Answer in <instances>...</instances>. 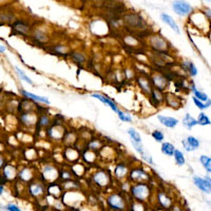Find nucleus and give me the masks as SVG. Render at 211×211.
Segmentation results:
<instances>
[{"label": "nucleus", "mask_w": 211, "mask_h": 211, "mask_svg": "<svg viewBox=\"0 0 211 211\" xmlns=\"http://www.w3.org/2000/svg\"><path fill=\"white\" fill-rule=\"evenodd\" d=\"M35 37L37 38L38 40H40V41H45L47 40V37H45V35L42 32H40V31H37L35 33Z\"/></svg>", "instance_id": "32"}, {"label": "nucleus", "mask_w": 211, "mask_h": 211, "mask_svg": "<svg viewBox=\"0 0 211 211\" xmlns=\"http://www.w3.org/2000/svg\"><path fill=\"white\" fill-rule=\"evenodd\" d=\"M20 92H21V93H22L23 95L25 96V97H29V98H31V99L37 100V101L45 102V104H50L49 99H48L47 97H42V96H37V95H35V94H33V93H29V92H27V91H23V90H21Z\"/></svg>", "instance_id": "14"}, {"label": "nucleus", "mask_w": 211, "mask_h": 211, "mask_svg": "<svg viewBox=\"0 0 211 211\" xmlns=\"http://www.w3.org/2000/svg\"><path fill=\"white\" fill-rule=\"evenodd\" d=\"M152 136H153V138L156 142H162V140L164 139V134L160 131H154L153 133H152Z\"/></svg>", "instance_id": "28"}, {"label": "nucleus", "mask_w": 211, "mask_h": 211, "mask_svg": "<svg viewBox=\"0 0 211 211\" xmlns=\"http://www.w3.org/2000/svg\"><path fill=\"white\" fill-rule=\"evenodd\" d=\"M153 82L155 84V87L157 88L158 90H164V88L166 87V84H167V79L162 75H157V76H154L153 77Z\"/></svg>", "instance_id": "13"}, {"label": "nucleus", "mask_w": 211, "mask_h": 211, "mask_svg": "<svg viewBox=\"0 0 211 211\" xmlns=\"http://www.w3.org/2000/svg\"><path fill=\"white\" fill-rule=\"evenodd\" d=\"M174 150H175V148H174L173 145L170 144V142H164V144L162 145V152L164 154H166V155H168V156L173 155Z\"/></svg>", "instance_id": "16"}, {"label": "nucleus", "mask_w": 211, "mask_h": 211, "mask_svg": "<svg viewBox=\"0 0 211 211\" xmlns=\"http://www.w3.org/2000/svg\"><path fill=\"white\" fill-rule=\"evenodd\" d=\"M131 142H132V145L134 146V148H135V150L137 152H139L140 154L144 152V150H142V144H140L139 142H135V140H133L132 139L131 140Z\"/></svg>", "instance_id": "29"}, {"label": "nucleus", "mask_w": 211, "mask_h": 211, "mask_svg": "<svg viewBox=\"0 0 211 211\" xmlns=\"http://www.w3.org/2000/svg\"><path fill=\"white\" fill-rule=\"evenodd\" d=\"M30 192H31L32 195H37V194L41 193L42 188L39 184H32L30 187Z\"/></svg>", "instance_id": "19"}, {"label": "nucleus", "mask_w": 211, "mask_h": 211, "mask_svg": "<svg viewBox=\"0 0 211 211\" xmlns=\"http://www.w3.org/2000/svg\"><path fill=\"white\" fill-rule=\"evenodd\" d=\"M193 101H194V104H196V107L198 108V109H201V110H204V109H207V107H206V104H204L202 101H200V100L198 99L196 97H193Z\"/></svg>", "instance_id": "30"}, {"label": "nucleus", "mask_w": 211, "mask_h": 211, "mask_svg": "<svg viewBox=\"0 0 211 211\" xmlns=\"http://www.w3.org/2000/svg\"><path fill=\"white\" fill-rule=\"evenodd\" d=\"M130 177L133 180H135V182L142 183L145 180L149 178V176H148V174H147L144 170H142V169H135V170H133V171L131 172Z\"/></svg>", "instance_id": "6"}, {"label": "nucleus", "mask_w": 211, "mask_h": 211, "mask_svg": "<svg viewBox=\"0 0 211 211\" xmlns=\"http://www.w3.org/2000/svg\"><path fill=\"white\" fill-rule=\"evenodd\" d=\"M5 51V48L4 47H1V45H0V52H4Z\"/></svg>", "instance_id": "38"}, {"label": "nucleus", "mask_w": 211, "mask_h": 211, "mask_svg": "<svg viewBox=\"0 0 211 211\" xmlns=\"http://www.w3.org/2000/svg\"><path fill=\"white\" fill-rule=\"evenodd\" d=\"M151 45H152V47L155 48V49L160 52H164V50L167 49L166 42L160 37H154L153 39L151 40Z\"/></svg>", "instance_id": "9"}, {"label": "nucleus", "mask_w": 211, "mask_h": 211, "mask_svg": "<svg viewBox=\"0 0 211 211\" xmlns=\"http://www.w3.org/2000/svg\"><path fill=\"white\" fill-rule=\"evenodd\" d=\"M185 66L187 67V70H188V72L191 76H195L198 74V70H196V68L194 67L192 62H185Z\"/></svg>", "instance_id": "25"}, {"label": "nucleus", "mask_w": 211, "mask_h": 211, "mask_svg": "<svg viewBox=\"0 0 211 211\" xmlns=\"http://www.w3.org/2000/svg\"><path fill=\"white\" fill-rule=\"evenodd\" d=\"M183 125H184L186 128H188V129H191L192 127L198 125V120L194 119L192 116H190V114H186L184 119H183Z\"/></svg>", "instance_id": "15"}, {"label": "nucleus", "mask_w": 211, "mask_h": 211, "mask_svg": "<svg viewBox=\"0 0 211 211\" xmlns=\"http://www.w3.org/2000/svg\"><path fill=\"white\" fill-rule=\"evenodd\" d=\"M128 133H129V135L131 136V138H132L133 140H135V142H142V139H140L139 133H138L137 131H135V130H134L133 128H130V129L128 130Z\"/></svg>", "instance_id": "20"}, {"label": "nucleus", "mask_w": 211, "mask_h": 211, "mask_svg": "<svg viewBox=\"0 0 211 211\" xmlns=\"http://www.w3.org/2000/svg\"><path fill=\"white\" fill-rule=\"evenodd\" d=\"M183 145H184V147H185V149L187 150V151H193V148H192L190 145H189V142H187V140H183Z\"/></svg>", "instance_id": "35"}, {"label": "nucleus", "mask_w": 211, "mask_h": 211, "mask_svg": "<svg viewBox=\"0 0 211 211\" xmlns=\"http://www.w3.org/2000/svg\"><path fill=\"white\" fill-rule=\"evenodd\" d=\"M186 140L189 142V145H190V146H191L194 150L200 147V142H198V139H196V138L193 137V136H188Z\"/></svg>", "instance_id": "23"}, {"label": "nucleus", "mask_w": 211, "mask_h": 211, "mask_svg": "<svg viewBox=\"0 0 211 211\" xmlns=\"http://www.w3.org/2000/svg\"><path fill=\"white\" fill-rule=\"evenodd\" d=\"M157 118H158V120H160V122L164 125V126L168 127V128H174V127L178 124V120L176 119V118H173V117H168V116L158 115Z\"/></svg>", "instance_id": "8"}, {"label": "nucleus", "mask_w": 211, "mask_h": 211, "mask_svg": "<svg viewBox=\"0 0 211 211\" xmlns=\"http://www.w3.org/2000/svg\"><path fill=\"white\" fill-rule=\"evenodd\" d=\"M108 204L111 208L116 209V210H120V209L125 208V202L124 198L118 194H114V195L110 196L108 198Z\"/></svg>", "instance_id": "4"}, {"label": "nucleus", "mask_w": 211, "mask_h": 211, "mask_svg": "<svg viewBox=\"0 0 211 211\" xmlns=\"http://www.w3.org/2000/svg\"><path fill=\"white\" fill-rule=\"evenodd\" d=\"M142 158H144L145 160H147V162L149 163V164H152V158H151V156L149 155V154H146L145 152H142Z\"/></svg>", "instance_id": "34"}, {"label": "nucleus", "mask_w": 211, "mask_h": 211, "mask_svg": "<svg viewBox=\"0 0 211 211\" xmlns=\"http://www.w3.org/2000/svg\"><path fill=\"white\" fill-rule=\"evenodd\" d=\"M94 180H95L96 184H98L99 186H104L107 185L109 182V177L104 172H98L96 173V175L94 176Z\"/></svg>", "instance_id": "11"}, {"label": "nucleus", "mask_w": 211, "mask_h": 211, "mask_svg": "<svg viewBox=\"0 0 211 211\" xmlns=\"http://www.w3.org/2000/svg\"><path fill=\"white\" fill-rule=\"evenodd\" d=\"M117 113H118V117H119L120 120H122V122H132V118L127 113H124V112H122V111H117Z\"/></svg>", "instance_id": "27"}, {"label": "nucleus", "mask_w": 211, "mask_h": 211, "mask_svg": "<svg viewBox=\"0 0 211 211\" xmlns=\"http://www.w3.org/2000/svg\"><path fill=\"white\" fill-rule=\"evenodd\" d=\"M72 58H73L74 60H76L77 62H84V55H81V54H78V53H74L73 55H72Z\"/></svg>", "instance_id": "31"}, {"label": "nucleus", "mask_w": 211, "mask_h": 211, "mask_svg": "<svg viewBox=\"0 0 211 211\" xmlns=\"http://www.w3.org/2000/svg\"><path fill=\"white\" fill-rule=\"evenodd\" d=\"M193 92H194V95H195V97L196 98H198L200 100H208L209 98H208V96L206 95L205 93H203V92H200V91H198V90H193Z\"/></svg>", "instance_id": "26"}, {"label": "nucleus", "mask_w": 211, "mask_h": 211, "mask_svg": "<svg viewBox=\"0 0 211 211\" xmlns=\"http://www.w3.org/2000/svg\"><path fill=\"white\" fill-rule=\"evenodd\" d=\"M13 29L20 34H27L28 32H29V27H28L23 21H20V20L19 21H16V22L14 23Z\"/></svg>", "instance_id": "12"}, {"label": "nucleus", "mask_w": 211, "mask_h": 211, "mask_svg": "<svg viewBox=\"0 0 211 211\" xmlns=\"http://www.w3.org/2000/svg\"><path fill=\"white\" fill-rule=\"evenodd\" d=\"M172 7H173L174 12L180 16H186L188 15L190 12H192V7L189 3L185 2L183 0H175L172 3Z\"/></svg>", "instance_id": "1"}, {"label": "nucleus", "mask_w": 211, "mask_h": 211, "mask_svg": "<svg viewBox=\"0 0 211 211\" xmlns=\"http://www.w3.org/2000/svg\"><path fill=\"white\" fill-rule=\"evenodd\" d=\"M160 18H162V20L164 21L165 23H167V25H169V27L171 28L172 30H173L175 33L180 34V28H178V25H176V22L173 20V18L171 17V16L167 15V14H162L160 15Z\"/></svg>", "instance_id": "7"}, {"label": "nucleus", "mask_w": 211, "mask_h": 211, "mask_svg": "<svg viewBox=\"0 0 211 211\" xmlns=\"http://www.w3.org/2000/svg\"><path fill=\"white\" fill-rule=\"evenodd\" d=\"M126 21L129 23L131 27H136V28H142L145 25L144 20L142 19V17L135 14H131V15L126 16Z\"/></svg>", "instance_id": "5"}, {"label": "nucleus", "mask_w": 211, "mask_h": 211, "mask_svg": "<svg viewBox=\"0 0 211 211\" xmlns=\"http://www.w3.org/2000/svg\"><path fill=\"white\" fill-rule=\"evenodd\" d=\"M174 154V158H175V162L176 164L178 165V166H183V165H185V157H184V154L182 153L180 151H178V150H174L173 152Z\"/></svg>", "instance_id": "18"}, {"label": "nucleus", "mask_w": 211, "mask_h": 211, "mask_svg": "<svg viewBox=\"0 0 211 211\" xmlns=\"http://www.w3.org/2000/svg\"><path fill=\"white\" fill-rule=\"evenodd\" d=\"M92 97L94 98H97V99H99L101 102H104V104H108V106H110V108H111L112 110H113L114 112H117V107H116V104H114L113 101H112L111 99H109L108 97H104V96L102 95H99V94H92Z\"/></svg>", "instance_id": "10"}, {"label": "nucleus", "mask_w": 211, "mask_h": 211, "mask_svg": "<svg viewBox=\"0 0 211 211\" xmlns=\"http://www.w3.org/2000/svg\"><path fill=\"white\" fill-rule=\"evenodd\" d=\"M132 193L136 198V200L145 201L147 200V198L149 195V188L144 183H139V184H137L132 188Z\"/></svg>", "instance_id": "2"}, {"label": "nucleus", "mask_w": 211, "mask_h": 211, "mask_svg": "<svg viewBox=\"0 0 211 211\" xmlns=\"http://www.w3.org/2000/svg\"><path fill=\"white\" fill-rule=\"evenodd\" d=\"M194 184H195L196 187L202 190L203 192H206V193H210V189H211V183H210V178H201L198 177V176H194L193 177Z\"/></svg>", "instance_id": "3"}, {"label": "nucleus", "mask_w": 211, "mask_h": 211, "mask_svg": "<svg viewBox=\"0 0 211 211\" xmlns=\"http://www.w3.org/2000/svg\"><path fill=\"white\" fill-rule=\"evenodd\" d=\"M126 172H127V168L124 166V165H118V166L116 167L115 174H116V176H118V177H122V176H125Z\"/></svg>", "instance_id": "21"}, {"label": "nucleus", "mask_w": 211, "mask_h": 211, "mask_svg": "<svg viewBox=\"0 0 211 211\" xmlns=\"http://www.w3.org/2000/svg\"><path fill=\"white\" fill-rule=\"evenodd\" d=\"M158 201H160V205H162L163 207H165V208H169V207L171 206V203H172L171 200L163 193H160V195H158Z\"/></svg>", "instance_id": "17"}, {"label": "nucleus", "mask_w": 211, "mask_h": 211, "mask_svg": "<svg viewBox=\"0 0 211 211\" xmlns=\"http://www.w3.org/2000/svg\"><path fill=\"white\" fill-rule=\"evenodd\" d=\"M198 124L202 125V126H206V125H210V119L207 117V115H205V113H201L198 115Z\"/></svg>", "instance_id": "22"}, {"label": "nucleus", "mask_w": 211, "mask_h": 211, "mask_svg": "<svg viewBox=\"0 0 211 211\" xmlns=\"http://www.w3.org/2000/svg\"><path fill=\"white\" fill-rule=\"evenodd\" d=\"M2 193H3V187L0 186V195H2Z\"/></svg>", "instance_id": "37"}, {"label": "nucleus", "mask_w": 211, "mask_h": 211, "mask_svg": "<svg viewBox=\"0 0 211 211\" xmlns=\"http://www.w3.org/2000/svg\"><path fill=\"white\" fill-rule=\"evenodd\" d=\"M16 71L18 72V75L20 76V78H21V79H22V80H25V81H27L28 84H33V81H32V80H31V78H30V77H28V76L25 75V73L22 71V70H21V69H19V68H18V67H16Z\"/></svg>", "instance_id": "24"}, {"label": "nucleus", "mask_w": 211, "mask_h": 211, "mask_svg": "<svg viewBox=\"0 0 211 211\" xmlns=\"http://www.w3.org/2000/svg\"><path fill=\"white\" fill-rule=\"evenodd\" d=\"M7 210H11V211H20V209L18 208L16 205H13V204H10L7 206Z\"/></svg>", "instance_id": "36"}, {"label": "nucleus", "mask_w": 211, "mask_h": 211, "mask_svg": "<svg viewBox=\"0 0 211 211\" xmlns=\"http://www.w3.org/2000/svg\"><path fill=\"white\" fill-rule=\"evenodd\" d=\"M49 124V118L47 116H41L39 119V125L40 126H47Z\"/></svg>", "instance_id": "33"}]
</instances>
